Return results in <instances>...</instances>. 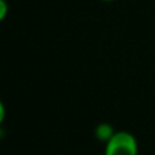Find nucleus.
I'll list each match as a JSON object with an SVG mask.
<instances>
[{
    "instance_id": "5",
    "label": "nucleus",
    "mask_w": 155,
    "mask_h": 155,
    "mask_svg": "<svg viewBox=\"0 0 155 155\" xmlns=\"http://www.w3.org/2000/svg\"><path fill=\"white\" fill-rule=\"evenodd\" d=\"M102 2H113V0H102Z\"/></svg>"
},
{
    "instance_id": "1",
    "label": "nucleus",
    "mask_w": 155,
    "mask_h": 155,
    "mask_svg": "<svg viewBox=\"0 0 155 155\" xmlns=\"http://www.w3.org/2000/svg\"><path fill=\"white\" fill-rule=\"evenodd\" d=\"M137 140L131 132L118 131L106 142L105 155H137Z\"/></svg>"
},
{
    "instance_id": "3",
    "label": "nucleus",
    "mask_w": 155,
    "mask_h": 155,
    "mask_svg": "<svg viewBox=\"0 0 155 155\" xmlns=\"http://www.w3.org/2000/svg\"><path fill=\"white\" fill-rule=\"evenodd\" d=\"M7 11H8V7H7V3L5 0H0V19H4L5 15H7Z\"/></svg>"
},
{
    "instance_id": "2",
    "label": "nucleus",
    "mask_w": 155,
    "mask_h": 155,
    "mask_svg": "<svg viewBox=\"0 0 155 155\" xmlns=\"http://www.w3.org/2000/svg\"><path fill=\"white\" fill-rule=\"evenodd\" d=\"M116 134V131L113 129V127L107 123H102V124H98L95 128V136L97 139H99L101 142H105L106 143L113 135Z\"/></svg>"
},
{
    "instance_id": "4",
    "label": "nucleus",
    "mask_w": 155,
    "mask_h": 155,
    "mask_svg": "<svg viewBox=\"0 0 155 155\" xmlns=\"http://www.w3.org/2000/svg\"><path fill=\"white\" fill-rule=\"evenodd\" d=\"M4 120V105L0 104V121Z\"/></svg>"
}]
</instances>
